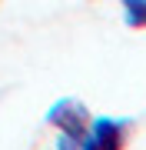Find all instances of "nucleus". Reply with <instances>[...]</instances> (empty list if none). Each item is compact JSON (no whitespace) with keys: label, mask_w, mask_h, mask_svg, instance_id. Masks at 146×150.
<instances>
[{"label":"nucleus","mask_w":146,"mask_h":150,"mask_svg":"<svg viewBox=\"0 0 146 150\" xmlns=\"http://www.w3.org/2000/svg\"><path fill=\"white\" fill-rule=\"evenodd\" d=\"M90 120H93L90 107L76 97H60L47 110V127H53L63 137H83L90 130Z\"/></svg>","instance_id":"obj_1"},{"label":"nucleus","mask_w":146,"mask_h":150,"mask_svg":"<svg viewBox=\"0 0 146 150\" xmlns=\"http://www.w3.org/2000/svg\"><path fill=\"white\" fill-rule=\"evenodd\" d=\"M126 120H116V117H93L90 120V130L80 137L76 150H123L126 144Z\"/></svg>","instance_id":"obj_2"},{"label":"nucleus","mask_w":146,"mask_h":150,"mask_svg":"<svg viewBox=\"0 0 146 150\" xmlns=\"http://www.w3.org/2000/svg\"><path fill=\"white\" fill-rule=\"evenodd\" d=\"M123 7V20L133 30H146V0H119Z\"/></svg>","instance_id":"obj_3"}]
</instances>
